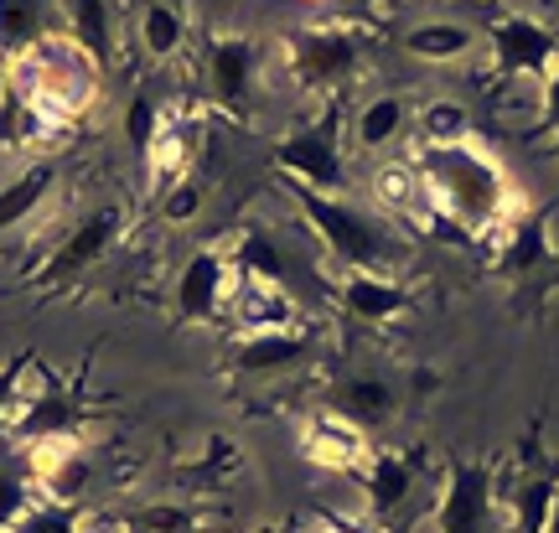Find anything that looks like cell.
<instances>
[{
  "instance_id": "6da1fadb",
  "label": "cell",
  "mask_w": 559,
  "mask_h": 533,
  "mask_svg": "<svg viewBox=\"0 0 559 533\" xmlns=\"http://www.w3.org/2000/svg\"><path fill=\"white\" fill-rule=\"evenodd\" d=\"M415 166L425 177L436 228H451L456 238H498L508 223H519V192L502 171L498 156H487L477 140L466 145H419Z\"/></svg>"
},
{
  "instance_id": "7a4b0ae2",
  "label": "cell",
  "mask_w": 559,
  "mask_h": 533,
  "mask_svg": "<svg viewBox=\"0 0 559 533\" xmlns=\"http://www.w3.org/2000/svg\"><path fill=\"white\" fill-rule=\"evenodd\" d=\"M5 88L21 94L26 104H37L58 130H68L99 99V62L88 58L68 32H52L37 47H26L21 58L5 62Z\"/></svg>"
},
{
  "instance_id": "3957f363",
  "label": "cell",
  "mask_w": 559,
  "mask_h": 533,
  "mask_svg": "<svg viewBox=\"0 0 559 533\" xmlns=\"http://www.w3.org/2000/svg\"><path fill=\"white\" fill-rule=\"evenodd\" d=\"M300 217L311 228V244L326 249L342 270H373V275H394L400 270V249L383 228V217L373 208H362L353 198H326V192H306L296 187Z\"/></svg>"
},
{
  "instance_id": "277c9868",
  "label": "cell",
  "mask_w": 559,
  "mask_h": 533,
  "mask_svg": "<svg viewBox=\"0 0 559 533\" xmlns=\"http://www.w3.org/2000/svg\"><path fill=\"white\" fill-rule=\"evenodd\" d=\"M280 68L300 94H337L368 68V32L353 21H317L300 26L280 47Z\"/></svg>"
},
{
  "instance_id": "5b68a950",
  "label": "cell",
  "mask_w": 559,
  "mask_h": 533,
  "mask_svg": "<svg viewBox=\"0 0 559 533\" xmlns=\"http://www.w3.org/2000/svg\"><path fill=\"white\" fill-rule=\"evenodd\" d=\"M487 47H492V79H549L559 68V37L544 26L539 16L528 11H513V16H498L487 26Z\"/></svg>"
},
{
  "instance_id": "8992f818",
  "label": "cell",
  "mask_w": 559,
  "mask_h": 533,
  "mask_svg": "<svg viewBox=\"0 0 559 533\" xmlns=\"http://www.w3.org/2000/svg\"><path fill=\"white\" fill-rule=\"evenodd\" d=\"M280 171L306 187V192H326V198H347V161H342L337 119L326 125H300L275 145Z\"/></svg>"
},
{
  "instance_id": "52a82bcc",
  "label": "cell",
  "mask_w": 559,
  "mask_h": 533,
  "mask_svg": "<svg viewBox=\"0 0 559 533\" xmlns=\"http://www.w3.org/2000/svg\"><path fill=\"white\" fill-rule=\"evenodd\" d=\"M120 238H124V202H99L83 223H73V228L52 244L47 264L37 270V285L41 291H58V285H68V280H79L83 270L99 264Z\"/></svg>"
},
{
  "instance_id": "ba28073f",
  "label": "cell",
  "mask_w": 559,
  "mask_h": 533,
  "mask_svg": "<svg viewBox=\"0 0 559 533\" xmlns=\"http://www.w3.org/2000/svg\"><path fill=\"white\" fill-rule=\"evenodd\" d=\"M58 435H83V404L73 399V389H62L52 374H41L37 394H26V383H21L16 410L5 419V440L16 451H26V446L58 440Z\"/></svg>"
},
{
  "instance_id": "9c48e42d",
  "label": "cell",
  "mask_w": 559,
  "mask_h": 533,
  "mask_svg": "<svg viewBox=\"0 0 559 533\" xmlns=\"http://www.w3.org/2000/svg\"><path fill=\"white\" fill-rule=\"evenodd\" d=\"M234 280H239V270H234V254H228V249H198V254L177 270V285H171L177 317L181 321H223V306H228Z\"/></svg>"
},
{
  "instance_id": "30bf717a",
  "label": "cell",
  "mask_w": 559,
  "mask_h": 533,
  "mask_svg": "<svg viewBox=\"0 0 559 533\" xmlns=\"http://www.w3.org/2000/svg\"><path fill=\"white\" fill-rule=\"evenodd\" d=\"M368 198H373V213L379 217H394V223H409V228H436V208H430V192H425V177H419L415 156L373 161Z\"/></svg>"
},
{
  "instance_id": "8fae6325",
  "label": "cell",
  "mask_w": 559,
  "mask_h": 533,
  "mask_svg": "<svg viewBox=\"0 0 559 533\" xmlns=\"http://www.w3.org/2000/svg\"><path fill=\"white\" fill-rule=\"evenodd\" d=\"M300 455H306L311 466H321V472L358 476L362 466H368L373 446H368V430L353 425L347 415L317 410V415H306V425H300Z\"/></svg>"
},
{
  "instance_id": "7c38bea8",
  "label": "cell",
  "mask_w": 559,
  "mask_h": 533,
  "mask_svg": "<svg viewBox=\"0 0 559 533\" xmlns=\"http://www.w3.org/2000/svg\"><path fill=\"white\" fill-rule=\"evenodd\" d=\"M223 321L234 327V336L285 332V327H300V300L290 296L285 285H275V280L239 275V280H234V291H228Z\"/></svg>"
},
{
  "instance_id": "4fadbf2b",
  "label": "cell",
  "mask_w": 559,
  "mask_h": 533,
  "mask_svg": "<svg viewBox=\"0 0 559 533\" xmlns=\"http://www.w3.org/2000/svg\"><path fill=\"white\" fill-rule=\"evenodd\" d=\"M207 88L213 99L228 109V115H243L254 94H260V42L234 32V37H218L207 47Z\"/></svg>"
},
{
  "instance_id": "5bb4252c",
  "label": "cell",
  "mask_w": 559,
  "mask_h": 533,
  "mask_svg": "<svg viewBox=\"0 0 559 533\" xmlns=\"http://www.w3.org/2000/svg\"><path fill=\"white\" fill-rule=\"evenodd\" d=\"M492 523V476L487 466H451L436 502L430 533H487Z\"/></svg>"
},
{
  "instance_id": "9a60e30c",
  "label": "cell",
  "mask_w": 559,
  "mask_h": 533,
  "mask_svg": "<svg viewBox=\"0 0 559 533\" xmlns=\"http://www.w3.org/2000/svg\"><path fill=\"white\" fill-rule=\"evenodd\" d=\"M404 58L425 62V68H456V62H472L481 52V32L461 16H425L415 26H404Z\"/></svg>"
},
{
  "instance_id": "2e32d148",
  "label": "cell",
  "mask_w": 559,
  "mask_h": 533,
  "mask_svg": "<svg viewBox=\"0 0 559 533\" xmlns=\"http://www.w3.org/2000/svg\"><path fill=\"white\" fill-rule=\"evenodd\" d=\"M317 353V336L306 327H285V332H260V336H234V368L243 378H280L306 368V357Z\"/></svg>"
},
{
  "instance_id": "e0dca14e",
  "label": "cell",
  "mask_w": 559,
  "mask_h": 533,
  "mask_svg": "<svg viewBox=\"0 0 559 533\" xmlns=\"http://www.w3.org/2000/svg\"><path fill=\"white\" fill-rule=\"evenodd\" d=\"M337 300L347 317H358L362 327H389L394 317L409 311V285L400 275H373V270H342Z\"/></svg>"
},
{
  "instance_id": "ac0fdd59",
  "label": "cell",
  "mask_w": 559,
  "mask_h": 533,
  "mask_svg": "<svg viewBox=\"0 0 559 533\" xmlns=\"http://www.w3.org/2000/svg\"><path fill=\"white\" fill-rule=\"evenodd\" d=\"M362 482V513L373 518V523H383L389 529V518L404 513V502L415 497V466L404 461L400 451H373L368 455V466L358 472Z\"/></svg>"
},
{
  "instance_id": "d6986e66",
  "label": "cell",
  "mask_w": 559,
  "mask_h": 533,
  "mask_svg": "<svg viewBox=\"0 0 559 533\" xmlns=\"http://www.w3.org/2000/svg\"><path fill=\"white\" fill-rule=\"evenodd\" d=\"M52 187H58V161L52 156L26 161L16 177L0 187V234H11V228H21V223H32V217L47 208Z\"/></svg>"
},
{
  "instance_id": "ffe728a7",
  "label": "cell",
  "mask_w": 559,
  "mask_h": 533,
  "mask_svg": "<svg viewBox=\"0 0 559 533\" xmlns=\"http://www.w3.org/2000/svg\"><path fill=\"white\" fill-rule=\"evenodd\" d=\"M409 119L415 115L404 109L400 94H373V99H362V109L353 115V151H362V156H389V151L404 140Z\"/></svg>"
},
{
  "instance_id": "44dd1931",
  "label": "cell",
  "mask_w": 559,
  "mask_h": 533,
  "mask_svg": "<svg viewBox=\"0 0 559 533\" xmlns=\"http://www.w3.org/2000/svg\"><path fill=\"white\" fill-rule=\"evenodd\" d=\"M192 161H198V130L187 125L181 115H160L156 140L145 145V166H151V181L156 187H171V181L192 177Z\"/></svg>"
},
{
  "instance_id": "7402d4cb",
  "label": "cell",
  "mask_w": 559,
  "mask_h": 533,
  "mask_svg": "<svg viewBox=\"0 0 559 533\" xmlns=\"http://www.w3.org/2000/svg\"><path fill=\"white\" fill-rule=\"evenodd\" d=\"M62 130L52 119L41 115L37 104H26L21 94L5 88V99H0V151H11V156H47L41 145H52Z\"/></svg>"
},
{
  "instance_id": "603a6c76",
  "label": "cell",
  "mask_w": 559,
  "mask_h": 533,
  "mask_svg": "<svg viewBox=\"0 0 559 533\" xmlns=\"http://www.w3.org/2000/svg\"><path fill=\"white\" fill-rule=\"evenodd\" d=\"M52 32H62V26L52 21L47 0H0V62L21 58L26 47H37Z\"/></svg>"
},
{
  "instance_id": "cb8c5ba5",
  "label": "cell",
  "mask_w": 559,
  "mask_h": 533,
  "mask_svg": "<svg viewBox=\"0 0 559 533\" xmlns=\"http://www.w3.org/2000/svg\"><path fill=\"white\" fill-rule=\"evenodd\" d=\"M337 415H347L353 425L362 430H383L394 410H400V394H394V383L389 378H347L337 389V404H332Z\"/></svg>"
},
{
  "instance_id": "d4e9b609",
  "label": "cell",
  "mask_w": 559,
  "mask_h": 533,
  "mask_svg": "<svg viewBox=\"0 0 559 533\" xmlns=\"http://www.w3.org/2000/svg\"><path fill=\"white\" fill-rule=\"evenodd\" d=\"M68 37L79 42L94 62H109V47H115V21H109V5L104 0H68Z\"/></svg>"
},
{
  "instance_id": "484cf974",
  "label": "cell",
  "mask_w": 559,
  "mask_h": 533,
  "mask_svg": "<svg viewBox=\"0 0 559 533\" xmlns=\"http://www.w3.org/2000/svg\"><path fill=\"white\" fill-rule=\"evenodd\" d=\"M419 145H466L472 140V109L461 99H430L415 115Z\"/></svg>"
},
{
  "instance_id": "4316f807",
  "label": "cell",
  "mask_w": 559,
  "mask_h": 533,
  "mask_svg": "<svg viewBox=\"0 0 559 533\" xmlns=\"http://www.w3.org/2000/svg\"><path fill=\"white\" fill-rule=\"evenodd\" d=\"M140 47L156 62L177 58L181 47H187V21H181V11L171 0H151L145 5V16H140Z\"/></svg>"
},
{
  "instance_id": "83f0119b",
  "label": "cell",
  "mask_w": 559,
  "mask_h": 533,
  "mask_svg": "<svg viewBox=\"0 0 559 533\" xmlns=\"http://www.w3.org/2000/svg\"><path fill=\"white\" fill-rule=\"evenodd\" d=\"M508 497H513V533H544L549 508H555V497H559V482L528 476V482H519Z\"/></svg>"
},
{
  "instance_id": "f1b7e54d",
  "label": "cell",
  "mask_w": 559,
  "mask_h": 533,
  "mask_svg": "<svg viewBox=\"0 0 559 533\" xmlns=\"http://www.w3.org/2000/svg\"><path fill=\"white\" fill-rule=\"evenodd\" d=\"M130 533H202V513L192 502H145L135 513H124Z\"/></svg>"
},
{
  "instance_id": "f546056e",
  "label": "cell",
  "mask_w": 559,
  "mask_h": 533,
  "mask_svg": "<svg viewBox=\"0 0 559 533\" xmlns=\"http://www.w3.org/2000/svg\"><path fill=\"white\" fill-rule=\"evenodd\" d=\"M37 502V482L26 472V461H11V466H0V533H11L21 523V513Z\"/></svg>"
},
{
  "instance_id": "4dcf8cb0",
  "label": "cell",
  "mask_w": 559,
  "mask_h": 533,
  "mask_svg": "<svg viewBox=\"0 0 559 533\" xmlns=\"http://www.w3.org/2000/svg\"><path fill=\"white\" fill-rule=\"evenodd\" d=\"M11 533H83V513L73 502H47V497H37Z\"/></svg>"
},
{
  "instance_id": "1f68e13d",
  "label": "cell",
  "mask_w": 559,
  "mask_h": 533,
  "mask_svg": "<svg viewBox=\"0 0 559 533\" xmlns=\"http://www.w3.org/2000/svg\"><path fill=\"white\" fill-rule=\"evenodd\" d=\"M202 202H207V187H202L198 177H181L166 187V202H160V217L171 223V228H181V223H192V217L202 213Z\"/></svg>"
},
{
  "instance_id": "d6a6232c",
  "label": "cell",
  "mask_w": 559,
  "mask_h": 533,
  "mask_svg": "<svg viewBox=\"0 0 559 533\" xmlns=\"http://www.w3.org/2000/svg\"><path fill=\"white\" fill-rule=\"evenodd\" d=\"M160 115H166V109H160V104L151 99V94H135V99L124 104V135H130V145H135L140 156H145V145L156 140Z\"/></svg>"
},
{
  "instance_id": "836d02e7",
  "label": "cell",
  "mask_w": 559,
  "mask_h": 533,
  "mask_svg": "<svg viewBox=\"0 0 559 533\" xmlns=\"http://www.w3.org/2000/svg\"><path fill=\"white\" fill-rule=\"evenodd\" d=\"M26 357H5L0 363V435H5V419H11V410H16V399H21V383H26Z\"/></svg>"
},
{
  "instance_id": "e575fe53",
  "label": "cell",
  "mask_w": 559,
  "mask_h": 533,
  "mask_svg": "<svg viewBox=\"0 0 559 533\" xmlns=\"http://www.w3.org/2000/svg\"><path fill=\"white\" fill-rule=\"evenodd\" d=\"M544 119H559V68L544 79Z\"/></svg>"
},
{
  "instance_id": "d590c367",
  "label": "cell",
  "mask_w": 559,
  "mask_h": 533,
  "mask_svg": "<svg viewBox=\"0 0 559 533\" xmlns=\"http://www.w3.org/2000/svg\"><path fill=\"white\" fill-rule=\"evenodd\" d=\"M342 529H347V533H389L383 523H373L368 513H347V518H342Z\"/></svg>"
},
{
  "instance_id": "8d00e7d4",
  "label": "cell",
  "mask_w": 559,
  "mask_h": 533,
  "mask_svg": "<svg viewBox=\"0 0 559 533\" xmlns=\"http://www.w3.org/2000/svg\"><path fill=\"white\" fill-rule=\"evenodd\" d=\"M306 533H347V529H342V518H317Z\"/></svg>"
},
{
  "instance_id": "74e56055",
  "label": "cell",
  "mask_w": 559,
  "mask_h": 533,
  "mask_svg": "<svg viewBox=\"0 0 559 533\" xmlns=\"http://www.w3.org/2000/svg\"><path fill=\"white\" fill-rule=\"evenodd\" d=\"M544 533H559V497H555V508H549V523H544Z\"/></svg>"
},
{
  "instance_id": "f35d334b",
  "label": "cell",
  "mask_w": 559,
  "mask_h": 533,
  "mask_svg": "<svg viewBox=\"0 0 559 533\" xmlns=\"http://www.w3.org/2000/svg\"><path fill=\"white\" fill-rule=\"evenodd\" d=\"M0 99H5V62H0Z\"/></svg>"
},
{
  "instance_id": "ab89813d",
  "label": "cell",
  "mask_w": 559,
  "mask_h": 533,
  "mask_svg": "<svg viewBox=\"0 0 559 533\" xmlns=\"http://www.w3.org/2000/svg\"><path fill=\"white\" fill-rule=\"evenodd\" d=\"M264 533H275V529H264Z\"/></svg>"
}]
</instances>
